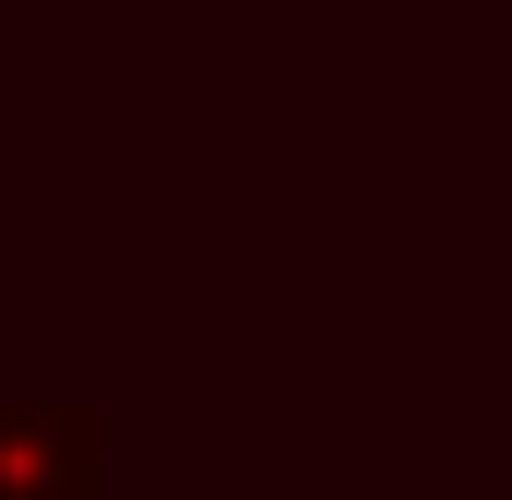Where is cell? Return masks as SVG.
<instances>
[{"instance_id": "1", "label": "cell", "mask_w": 512, "mask_h": 500, "mask_svg": "<svg viewBox=\"0 0 512 500\" xmlns=\"http://www.w3.org/2000/svg\"><path fill=\"white\" fill-rule=\"evenodd\" d=\"M0 500H108V417L84 393H0Z\"/></svg>"}]
</instances>
